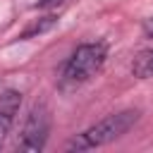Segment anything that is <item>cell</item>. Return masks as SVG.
I'll return each instance as SVG.
<instances>
[{"label":"cell","mask_w":153,"mask_h":153,"mask_svg":"<svg viewBox=\"0 0 153 153\" xmlns=\"http://www.w3.org/2000/svg\"><path fill=\"white\" fill-rule=\"evenodd\" d=\"M105 57H108L105 43H100V41L81 43L62 67L60 88L69 91V88H76V86L86 84L91 76H96V72H100V67L105 65Z\"/></svg>","instance_id":"obj_1"},{"label":"cell","mask_w":153,"mask_h":153,"mask_svg":"<svg viewBox=\"0 0 153 153\" xmlns=\"http://www.w3.org/2000/svg\"><path fill=\"white\" fill-rule=\"evenodd\" d=\"M139 120V110H122V112H115L105 120H100L98 124L88 127L86 131L76 134L69 143H67V151H88V148H98V146H105L120 136H124Z\"/></svg>","instance_id":"obj_2"},{"label":"cell","mask_w":153,"mask_h":153,"mask_svg":"<svg viewBox=\"0 0 153 153\" xmlns=\"http://www.w3.org/2000/svg\"><path fill=\"white\" fill-rule=\"evenodd\" d=\"M48 131H50V110L45 103H36L24 122V129H22V141H19V148L22 151H43L45 141H48Z\"/></svg>","instance_id":"obj_3"},{"label":"cell","mask_w":153,"mask_h":153,"mask_svg":"<svg viewBox=\"0 0 153 153\" xmlns=\"http://www.w3.org/2000/svg\"><path fill=\"white\" fill-rule=\"evenodd\" d=\"M19 105H22V93L19 91L7 88V91L0 93V143H2L5 134H7V129L12 127Z\"/></svg>","instance_id":"obj_4"},{"label":"cell","mask_w":153,"mask_h":153,"mask_svg":"<svg viewBox=\"0 0 153 153\" xmlns=\"http://www.w3.org/2000/svg\"><path fill=\"white\" fill-rule=\"evenodd\" d=\"M131 74L139 76V79H151L153 76V48L148 50H141L134 62H131Z\"/></svg>","instance_id":"obj_5"},{"label":"cell","mask_w":153,"mask_h":153,"mask_svg":"<svg viewBox=\"0 0 153 153\" xmlns=\"http://www.w3.org/2000/svg\"><path fill=\"white\" fill-rule=\"evenodd\" d=\"M143 33H146L148 38H153V17H148V19L143 22Z\"/></svg>","instance_id":"obj_6"},{"label":"cell","mask_w":153,"mask_h":153,"mask_svg":"<svg viewBox=\"0 0 153 153\" xmlns=\"http://www.w3.org/2000/svg\"><path fill=\"white\" fill-rule=\"evenodd\" d=\"M60 2H65V0H41L38 7H57Z\"/></svg>","instance_id":"obj_7"}]
</instances>
